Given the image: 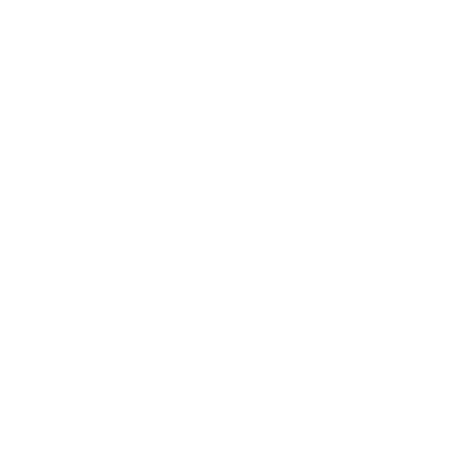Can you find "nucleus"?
<instances>
[]
</instances>
